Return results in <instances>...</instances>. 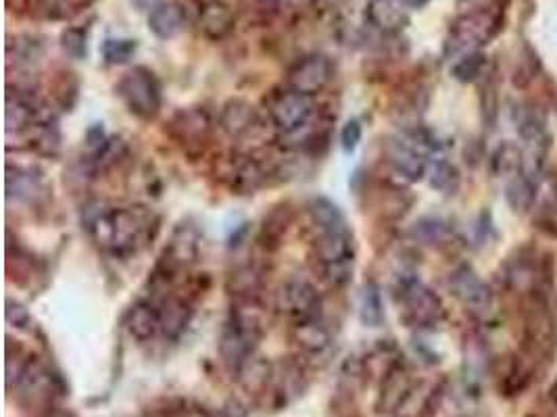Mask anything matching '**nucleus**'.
Segmentation results:
<instances>
[{
	"label": "nucleus",
	"instance_id": "nucleus-1",
	"mask_svg": "<svg viewBox=\"0 0 557 417\" xmlns=\"http://www.w3.org/2000/svg\"><path fill=\"white\" fill-rule=\"evenodd\" d=\"M309 219L313 236V259L324 282L343 288L351 282L355 269V234L343 209L328 196H313L309 201Z\"/></svg>",
	"mask_w": 557,
	"mask_h": 417
},
{
	"label": "nucleus",
	"instance_id": "nucleus-2",
	"mask_svg": "<svg viewBox=\"0 0 557 417\" xmlns=\"http://www.w3.org/2000/svg\"><path fill=\"white\" fill-rule=\"evenodd\" d=\"M159 217L140 205H103L86 217V232L94 247L111 257H132L159 234Z\"/></svg>",
	"mask_w": 557,
	"mask_h": 417
},
{
	"label": "nucleus",
	"instance_id": "nucleus-3",
	"mask_svg": "<svg viewBox=\"0 0 557 417\" xmlns=\"http://www.w3.org/2000/svg\"><path fill=\"white\" fill-rule=\"evenodd\" d=\"M263 334L265 309L261 297L234 299L220 336V357L234 378L240 372V367L257 353Z\"/></svg>",
	"mask_w": 557,
	"mask_h": 417
},
{
	"label": "nucleus",
	"instance_id": "nucleus-4",
	"mask_svg": "<svg viewBox=\"0 0 557 417\" xmlns=\"http://www.w3.org/2000/svg\"><path fill=\"white\" fill-rule=\"evenodd\" d=\"M503 23V9L493 7H470L459 15L449 28L445 42L447 55H470L476 48L493 40Z\"/></svg>",
	"mask_w": 557,
	"mask_h": 417
},
{
	"label": "nucleus",
	"instance_id": "nucleus-5",
	"mask_svg": "<svg viewBox=\"0 0 557 417\" xmlns=\"http://www.w3.org/2000/svg\"><path fill=\"white\" fill-rule=\"evenodd\" d=\"M115 92L121 98V103L126 105V109L142 121H153L161 113L163 88L159 78L155 76V71L149 67L136 65L128 69L124 76L119 78Z\"/></svg>",
	"mask_w": 557,
	"mask_h": 417
},
{
	"label": "nucleus",
	"instance_id": "nucleus-6",
	"mask_svg": "<svg viewBox=\"0 0 557 417\" xmlns=\"http://www.w3.org/2000/svg\"><path fill=\"white\" fill-rule=\"evenodd\" d=\"M265 111H268L272 128L282 138H295L309 130L311 119L316 115V103H313V96L284 86L272 90L265 101Z\"/></svg>",
	"mask_w": 557,
	"mask_h": 417
},
{
	"label": "nucleus",
	"instance_id": "nucleus-7",
	"mask_svg": "<svg viewBox=\"0 0 557 417\" xmlns=\"http://www.w3.org/2000/svg\"><path fill=\"white\" fill-rule=\"evenodd\" d=\"M403 322L411 328H434L445 317L441 299L418 280H403L397 292Z\"/></svg>",
	"mask_w": 557,
	"mask_h": 417
},
{
	"label": "nucleus",
	"instance_id": "nucleus-8",
	"mask_svg": "<svg viewBox=\"0 0 557 417\" xmlns=\"http://www.w3.org/2000/svg\"><path fill=\"white\" fill-rule=\"evenodd\" d=\"M276 307L290 322V326L324 317L322 294L303 278H290L280 286L276 294Z\"/></svg>",
	"mask_w": 557,
	"mask_h": 417
},
{
	"label": "nucleus",
	"instance_id": "nucleus-9",
	"mask_svg": "<svg viewBox=\"0 0 557 417\" xmlns=\"http://www.w3.org/2000/svg\"><path fill=\"white\" fill-rule=\"evenodd\" d=\"M13 390L17 392V403L23 409H48L59 390V382L51 367L32 355L26 370L9 392Z\"/></svg>",
	"mask_w": 557,
	"mask_h": 417
},
{
	"label": "nucleus",
	"instance_id": "nucleus-10",
	"mask_svg": "<svg viewBox=\"0 0 557 417\" xmlns=\"http://www.w3.org/2000/svg\"><path fill=\"white\" fill-rule=\"evenodd\" d=\"M334 73L336 67L328 55L311 53L290 65L286 73V86L307 96H316L330 86Z\"/></svg>",
	"mask_w": 557,
	"mask_h": 417
},
{
	"label": "nucleus",
	"instance_id": "nucleus-11",
	"mask_svg": "<svg viewBox=\"0 0 557 417\" xmlns=\"http://www.w3.org/2000/svg\"><path fill=\"white\" fill-rule=\"evenodd\" d=\"M305 388V363L301 359H282L280 363H274L272 380L268 390L263 392V397H270V405L274 409H284L293 401H297L305 392Z\"/></svg>",
	"mask_w": 557,
	"mask_h": 417
},
{
	"label": "nucleus",
	"instance_id": "nucleus-12",
	"mask_svg": "<svg viewBox=\"0 0 557 417\" xmlns=\"http://www.w3.org/2000/svg\"><path fill=\"white\" fill-rule=\"evenodd\" d=\"M290 338L299 351L301 361H326L334 349V334L326 326L324 317L290 326Z\"/></svg>",
	"mask_w": 557,
	"mask_h": 417
},
{
	"label": "nucleus",
	"instance_id": "nucleus-13",
	"mask_svg": "<svg viewBox=\"0 0 557 417\" xmlns=\"http://www.w3.org/2000/svg\"><path fill=\"white\" fill-rule=\"evenodd\" d=\"M213 130V119L209 111L203 107H186L180 109L172 121H169V134L176 138L178 144L192 149V146H203Z\"/></svg>",
	"mask_w": 557,
	"mask_h": 417
},
{
	"label": "nucleus",
	"instance_id": "nucleus-14",
	"mask_svg": "<svg viewBox=\"0 0 557 417\" xmlns=\"http://www.w3.org/2000/svg\"><path fill=\"white\" fill-rule=\"evenodd\" d=\"M414 392H416V384L411 380L407 367L399 361L380 382V395L376 401L378 415L389 417L401 413Z\"/></svg>",
	"mask_w": 557,
	"mask_h": 417
},
{
	"label": "nucleus",
	"instance_id": "nucleus-15",
	"mask_svg": "<svg viewBox=\"0 0 557 417\" xmlns=\"http://www.w3.org/2000/svg\"><path fill=\"white\" fill-rule=\"evenodd\" d=\"M199 5V30L205 38L220 42L226 40L234 28L238 11L232 0H197Z\"/></svg>",
	"mask_w": 557,
	"mask_h": 417
},
{
	"label": "nucleus",
	"instance_id": "nucleus-16",
	"mask_svg": "<svg viewBox=\"0 0 557 417\" xmlns=\"http://www.w3.org/2000/svg\"><path fill=\"white\" fill-rule=\"evenodd\" d=\"M153 301L157 303V309H159L161 336L172 342L180 340L192 322V315H195L192 303L176 292H167V294H163V297L153 299Z\"/></svg>",
	"mask_w": 557,
	"mask_h": 417
},
{
	"label": "nucleus",
	"instance_id": "nucleus-17",
	"mask_svg": "<svg viewBox=\"0 0 557 417\" xmlns=\"http://www.w3.org/2000/svg\"><path fill=\"white\" fill-rule=\"evenodd\" d=\"M268 169L251 153H236L230 159L228 184L240 194H255L259 188L268 184Z\"/></svg>",
	"mask_w": 557,
	"mask_h": 417
},
{
	"label": "nucleus",
	"instance_id": "nucleus-18",
	"mask_svg": "<svg viewBox=\"0 0 557 417\" xmlns=\"http://www.w3.org/2000/svg\"><path fill=\"white\" fill-rule=\"evenodd\" d=\"M261 126V117L257 109L242 101V98H230V101L222 107L220 113V128L234 140H245L253 132H257Z\"/></svg>",
	"mask_w": 557,
	"mask_h": 417
},
{
	"label": "nucleus",
	"instance_id": "nucleus-19",
	"mask_svg": "<svg viewBox=\"0 0 557 417\" xmlns=\"http://www.w3.org/2000/svg\"><path fill=\"white\" fill-rule=\"evenodd\" d=\"M386 161L393 167L397 176L407 182H418L426 176L428 163L424 155L411 142L405 140H391L386 146Z\"/></svg>",
	"mask_w": 557,
	"mask_h": 417
},
{
	"label": "nucleus",
	"instance_id": "nucleus-20",
	"mask_svg": "<svg viewBox=\"0 0 557 417\" xmlns=\"http://www.w3.org/2000/svg\"><path fill=\"white\" fill-rule=\"evenodd\" d=\"M405 9L407 7L401 0H370L366 7V19L376 32L395 36L409 23Z\"/></svg>",
	"mask_w": 557,
	"mask_h": 417
},
{
	"label": "nucleus",
	"instance_id": "nucleus-21",
	"mask_svg": "<svg viewBox=\"0 0 557 417\" xmlns=\"http://www.w3.org/2000/svg\"><path fill=\"white\" fill-rule=\"evenodd\" d=\"M126 330L138 342H149L155 336H161L157 303L153 299L136 301L126 313Z\"/></svg>",
	"mask_w": 557,
	"mask_h": 417
},
{
	"label": "nucleus",
	"instance_id": "nucleus-22",
	"mask_svg": "<svg viewBox=\"0 0 557 417\" xmlns=\"http://www.w3.org/2000/svg\"><path fill=\"white\" fill-rule=\"evenodd\" d=\"M44 194V180L32 167H7V199L17 203H36Z\"/></svg>",
	"mask_w": 557,
	"mask_h": 417
},
{
	"label": "nucleus",
	"instance_id": "nucleus-23",
	"mask_svg": "<svg viewBox=\"0 0 557 417\" xmlns=\"http://www.w3.org/2000/svg\"><path fill=\"white\" fill-rule=\"evenodd\" d=\"M147 23L159 40H172L186 28V11L180 3H161L149 13Z\"/></svg>",
	"mask_w": 557,
	"mask_h": 417
},
{
	"label": "nucleus",
	"instance_id": "nucleus-24",
	"mask_svg": "<svg viewBox=\"0 0 557 417\" xmlns=\"http://www.w3.org/2000/svg\"><path fill=\"white\" fill-rule=\"evenodd\" d=\"M451 288L455 297L470 309H482L489 303V290L484 286L478 276L468 267L457 269L451 278Z\"/></svg>",
	"mask_w": 557,
	"mask_h": 417
},
{
	"label": "nucleus",
	"instance_id": "nucleus-25",
	"mask_svg": "<svg viewBox=\"0 0 557 417\" xmlns=\"http://www.w3.org/2000/svg\"><path fill=\"white\" fill-rule=\"evenodd\" d=\"M226 288L232 299H253L261 297L263 272L255 263H242L228 274Z\"/></svg>",
	"mask_w": 557,
	"mask_h": 417
},
{
	"label": "nucleus",
	"instance_id": "nucleus-26",
	"mask_svg": "<svg viewBox=\"0 0 557 417\" xmlns=\"http://www.w3.org/2000/svg\"><path fill=\"white\" fill-rule=\"evenodd\" d=\"M44 53V44L40 42L38 36L32 34H19L15 38H9L7 44V59L9 67L15 65V71H30L32 67L40 61Z\"/></svg>",
	"mask_w": 557,
	"mask_h": 417
},
{
	"label": "nucleus",
	"instance_id": "nucleus-27",
	"mask_svg": "<svg viewBox=\"0 0 557 417\" xmlns=\"http://www.w3.org/2000/svg\"><path fill=\"white\" fill-rule=\"evenodd\" d=\"M96 0H30V11L38 19L69 21L90 9Z\"/></svg>",
	"mask_w": 557,
	"mask_h": 417
},
{
	"label": "nucleus",
	"instance_id": "nucleus-28",
	"mask_svg": "<svg viewBox=\"0 0 557 417\" xmlns=\"http://www.w3.org/2000/svg\"><path fill=\"white\" fill-rule=\"evenodd\" d=\"M359 320L368 328H380L386 320L382 294L376 282H366L359 292Z\"/></svg>",
	"mask_w": 557,
	"mask_h": 417
},
{
	"label": "nucleus",
	"instance_id": "nucleus-29",
	"mask_svg": "<svg viewBox=\"0 0 557 417\" xmlns=\"http://www.w3.org/2000/svg\"><path fill=\"white\" fill-rule=\"evenodd\" d=\"M138 51L134 38H105L101 44V57L107 65H126Z\"/></svg>",
	"mask_w": 557,
	"mask_h": 417
},
{
	"label": "nucleus",
	"instance_id": "nucleus-30",
	"mask_svg": "<svg viewBox=\"0 0 557 417\" xmlns=\"http://www.w3.org/2000/svg\"><path fill=\"white\" fill-rule=\"evenodd\" d=\"M88 36L90 26H69L61 32V48L63 53L71 59H86L88 57Z\"/></svg>",
	"mask_w": 557,
	"mask_h": 417
},
{
	"label": "nucleus",
	"instance_id": "nucleus-31",
	"mask_svg": "<svg viewBox=\"0 0 557 417\" xmlns=\"http://www.w3.org/2000/svg\"><path fill=\"white\" fill-rule=\"evenodd\" d=\"M288 224H290V209L286 205L276 207L270 213V217H265L263 228H261V242L265 244V247H268L270 242H280Z\"/></svg>",
	"mask_w": 557,
	"mask_h": 417
},
{
	"label": "nucleus",
	"instance_id": "nucleus-32",
	"mask_svg": "<svg viewBox=\"0 0 557 417\" xmlns=\"http://www.w3.org/2000/svg\"><path fill=\"white\" fill-rule=\"evenodd\" d=\"M482 67H484V57L478 53H470L453 65V76L462 82H472L478 78Z\"/></svg>",
	"mask_w": 557,
	"mask_h": 417
},
{
	"label": "nucleus",
	"instance_id": "nucleus-33",
	"mask_svg": "<svg viewBox=\"0 0 557 417\" xmlns=\"http://www.w3.org/2000/svg\"><path fill=\"white\" fill-rule=\"evenodd\" d=\"M7 324L17 330H30L34 326V317L30 311L17 301H7Z\"/></svg>",
	"mask_w": 557,
	"mask_h": 417
},
{
	"label": "nucleus",
	"instance_id": "nucleus-34",
	"mask_svg": "<svg viewBox=\"0 0 557 417\" xmlns=\"http://www.w3.org/2000/svg\"><path fill=\"white\" fill-rule=\"evenodd\" d=\"M361 136H363V128L359 124V119H349L341 130V146H343V151L347 155L357 149L359 142H361Z\"/></svg>",
	"mask_w": 557,
	"mask_h": 417
},
{
	"label": "nucleus",
	"instance_id": "nucleus-35",
	"mask_svg": "<svg viewBox=\"0 0 557 417\" xmlns=\"http://www.w3.org/2000/svg\"><path fill=\"white\" fill-rule=\"evenodd\" d=\"M455 171L453 167H449L447 163H439V165H434L432 169V176H430V184L434 188H439V190H447L451 188V184L455 182Z\"/></svg>",
	"mask_w": 557,
	"mask_h": 417
},
{
	"label": "nucleus",
	"instance_id": "nucleus-36",
	"mask_svg": "<svg viewBox=\"0 0 557 417\" xmlns=\"http://www.w3.org/2000/svg\"><path fill=\"white\" fill-rule=\"evenodd\" d=\"M169 417H211V415L201 407H188V409H180V411L172 413Z\"/></svg>",
	"mask_w": 557,
	"mask_h": 417
},
{
	"label": "nucleus",
	"instance_id": "nucleus-37",
	"mask_svg": "<svg viewBox=\"0 0 557 417\" xmlns=\"http://www.w3.org/2000/svg\"><path fill=\"white\" fill-rule=\"evenodd\" d=\"M130 3L136 11H149L151 13L157 5L163 3V0H130Z\"/></svg>",
	"mask_w": 557,
	"mask_h": 417
},
{
	"label": "nucleus",
	"instance_id": "nucleus-38",
	"mask_svg": "<svg viewBox=\"0 0 557 417\" xmlns=\"http://www.w3.org/2000/svg\"><path fill=\"white\" fill-rule=\"evenodd\" d=\"M401 3H403L407 9H422L424 5H428V0H401Z\"/></svg>",
	"mask_w": 557,
	"mask_h": 417
},
{
	"label": "nucleus",
	"instance_id": "nucleus-39",
	"mask_svg": "<svg viewBox=\"0 0 557 417\" xmlns=\"http://www.w3.org/2000/svg\"><path fill=\"white\" fill-rule=\"evenodd\" d=\"M169 415H172V411H149L144 417H169Z\"/></svg>",
	"mask_w": 557,
	"mask_h": 417
},
{
	"label": "nucleus",
	"instance_id": "nucleus-40",
	"mask_svg": "<svg viewBox=\"0 0 557 417\" xmlns=\"http://www.w3.org/2000/svg\"><path fill=\"white\" fill-rule=\"evenodd\" d=\"M46 417H74L71 413H63V411H55V413H48Z\"/></svg>",
	"mask_w": 557,
	"mask_h": 417
},
{
	"label": "nucleus",
	"instance_id": "nucleus-41",
	"mask_svg": "<svg viewBox=\"0 0 557 417\" xmlns=\"http://www.w3.org/2000/svg\"><path fill=\"white\" fill-rule=\"evenodd\" d=\"M261 5H270V3H276V0H259Z\"/></svg>",
	"mask_w": 557,
	"mask_h": 417
}]
</instances>
